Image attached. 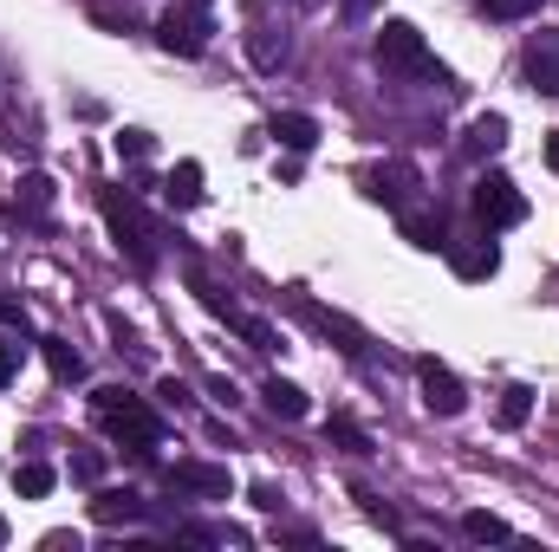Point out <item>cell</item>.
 I'll list each match as a JSON object with an SVG mask.
<instances>
[{
	"mask_svg": "<svg viewBox=\"0 0 559 552\" xmlns=\"http://www.w3.org/2000/svg\"><path fill=\"white\" fill-rule=\"evenodd\" d=\"M501 429H521V422H527V416H534V391H527V384H508V391H501Z\"/></svg>",
	"mask_w": 559,
	"mask_h": 552,
	"instance_id": "obj_20",
	"label": "cell"
},
{
	"mask_svg": "<svg viewBox=\"0 0 559 552\" xmlns=\"http://www.w3.org/2000/svg\"><path fill=\"white\" fill-rule=\"evenodd\" d=\"M508 143V118L501 111H481L475 124H468V156H495Z\"/></svg>",
	"mask_w": 559,
	"mask_h": 552,
	"instance_id": "obj_18",
	"label": "cell"
},
{
	"mask_svg": "<svg viewBox=\"0 0 559 552\" xmlns=\"http://www.w3.org/2000/svg\"><path fill=\"white\" fill-rule=\"evenodd\" d=\"M280 501H286V494H280L274 481H261V488H254V507H261V514H280Z\"/></svg>",
	"mask_w": 559,
	"mask_h": 552,
	"instance_id": "obj_28",
	"label": "cell"
},
{
	"mask_svg": "<svg viewBox=\"0 0 559 552\" xmlns=\"http://www.w3.org/2000/svg\"><path fill=\"white\" fill-rule=\"evenodd\" d=\"M449 267H455V279H495L501 248L495 241H449Z\"/></svg>",
	"mask_w": 559,
	"mask_h": 552,
	"instance_id": "obj_8",
	"label": "cell"
},
{
	"mask_svg": "<svg viewBox=\"0 0 559 552\" xmlns=\"http://www.w3.org/2000/svg\"><path fill=\"white\" fill-rule=\"evenodd\" d=\"M417 384H423V410H429V416H462V410H468V391H462V377H455L449 364L423 358Z\"/></svg>",
	"mask_w": 559,
	"mask_h": 552,
	"instance_id": "obj_6",
	"label": "cell"
},
{
	"mask_svg": "<svg viewBox=\"0 0 559 552\" xmlns=\"http://www.w3.org/2000/svg\"><path fill=\"white\" fill-rule=\"evenodd\" d=\"M0 547H7V520H0Z\"/></svg>",
	"mask_w": 559,
	"mask_h": 552,
	"instance_id": "obj_32",
	"label": "cell"
},
{
	"mask_svg": "<svg viewBox=\"0 0 559 552\" xmlns=\"http://www.w3.org/2000/svg\"><path fill=\"white\" fill-rule=\"evenodd\" d=\"M462 533H468V540H508V520H501V514H468Z\"/></svg>",
	"mask_w": 559,
	"mask_h": 552,
	"instance_id": "obj_24",
	"label": "cell"
},
{
	"mask_svg": "<svg viewBox=\"0 0 559 552\" xmlns=\"http://www.w3.org/2000/svg\"><path fill=\"white\" fill-rule=\"evenodd\" d=\"M365 182H371V202L404 208V202H411V189H417V169H411V163H384V169H371Z\"/></svg>",
	"mask_w": 559,
	"mask_h": 552,
	"instance_id": "obj_10",
	"label": "cell"
},
{
	"mask_svg": "<svg viewBox=\"0 0 559 552\" xmlns=\"http://www.w3.org/2000/svg\"><path fill=\"white\" fill-rule=\"evenodd\" d=\"M156 46L176 52V59H202V52H209V20H202L195 7H169V13L156 20Z\"/></svg>",
	"mask_w": 559,
	"mask_h": 552,
	"instance_id": "obj_5",
	"label": "cell"
},
{
	"mask_svg": "<svg viewBox=\"0 0 559 552\" xmlns=\"http://www.w3.org/2000/svg\"><path fill=\"white\" fill-rule=\"evenodd\" d=\"M404 241H411V248H449L442 215H436V208H404Z\"/></svg>",
	"mask_w": 559,
	"mask_h": 552,
	"instance_id": "obj_16",
	"label": "cell"
},
{
	"mask_svg": "<svg viewBox=\"0 0 559 552\" xmlns=\"http://www.w3.org/2000/svg\"><path fill=\"white\" fill-rule=\"evenodd\" d=\"M286 305H293V312H299V319H306V325H312L319 338H338V351H345V358H365V332H358L352 319H338V312L312 305L306 292H286Z\"/></svg>",
	"mask_w": 559,
	"mask_h": 552,
	"instance_id": "obj_7",
	"label": "cell"
},
{
	"mask_svg": "<svg viewBox=\"0 0 559 552\" xmlns=\"http://www.w3.org/2000/svg\"><path fill=\"white\" fill-rule=\"evenodd\" d=\"M13 364H20V345H0V384L13 377Z\"/></svg>",
	"mask_w": 559,
	"mask_h": 552,
	"instance_id": "obj_30",
	"label": "cell"
},
{
	"mask_svg": "<svg viewBox=\"0 0 559 552\" xmlns=\"http://www.w3.org/2000/svg\"><path fill=\"white\" fill-rule=\"evenodd\" d=\"M98 208H105L111 241L131 254V267H138V274H150V267H156V228L143 221L138 195H131V189H105V195H98Z\"/></svg>",
	"mask_w": 559,
	"mask_h": 552,
	"instance_id": "obj_3",
	"label": "cell"
},
{
	"mask_svg": "<svg viewBox=\"0 0 559 552\" xmlns=\"http://www.w3.org/2000/svg\"><path fill=\"white\" fill-rule=\"evenodd\" d=\"M527 79H534V92L559 98V33H534L527 39Z\"/></svg>",
	"mask_w": 559,
	"mask_h": 552,
	"instance_id": "obj_9",
	"label": "cell"
},
{
	"mask_svg": "<svg viewBox=\"0 0 559 552\" xmlns=\"http://www.w3.org/2000/svg\"><path fill=\"white\" fill-rule=\"evenodd\" d=\"M547 163H554V169H559V131H554V137H547Z\"/></svg>",
	"mask_w": 559,
	"mask_h": 552,
	"instance_id": "obj_31",
	"label": "cell"
},
{
	"mask_svg": "<svg viewBox=\"0 0 559 552\" xmlns=\"http://www.w3.org/2000/svg\"><path fill=\"white\" fill-rule=\"evenodd\" d=\"M52 481H59V475H52V468H46V461H26V468H20V475H13V488H20V494H26V501H46V494H52Z\"/></svg>",
	"mask_w": 559,
	"mask_h": 552,
	"instance_id": "obj_21",
	"label": "cell"
},
{
	"mask_svg": "<svg viewBox=\"0 0 559 552\" xmlns=\"http://www.w3.org/2000/svg\"><path fill=\"white\" fill-rule=\"evenodd\" d=\"M468 202H475V221H481L488 235H495V228H514V221H527V195H521V189H514L501 169H488V176L475 182V195H468Z\"/></svg>",
	"mask_w": 559,
	"mask_h": 552,
	"instance_id": "obj_4",
	"label": "cell"
},
{
	"mask_svg": "<svg viewBox=\"0 0 559 552\" xmlns=\"http://www.w3.org/2000/svg\"><path fill=\"white\" fill-rule=\"evenodd\" d=\"M261 404H267L280 422H299V416L312 410V404H306V391H299V384H286V377H267V384H261Z\"/></svg>",
	"mask_w": 559,
	"mask_h": 552,
	"instance_id": "obj_14",
	"label": "cell"
},
{
	"mask_svg": "<svg viewBox=\"0 0 559 552\" xmlns=\"http://www.w3.org/2000/svg\"><path fill=\"white\" fill-rule=\"evenodd\" d=\"M72 481H79V488H98V481H105V455H98V448H79V455H72Z\"/></svg>",
	"mask_w": 559,
	"mask_h": 552,
	"instance_id": "obj_23",
	"label": "cell"
},
{
	"mask_svg": "<svg viewBox=\"0 0 559 552\" xmlns=\"http://www.w3.org/2000/svg\"><path fill=\"white\" fill-rule=\"evenodd\" d=\"M92 416L131 448V455H150L156 442H163V416L150 410L143 397H131L124 384H105V391H92Z\"/></svg>",
	"mask_w": 559,
	"mask_h": 552,
	"instance_id": "obj_2",
	"label": "cell"
},
{
	"mask_svg": "<svg viewBox=\"0 0 559 552\" xmlns=\"http://www.w3.org/2000/svg\"><path fill=\"white\" fill-rule=\"evenodd\" d=\"M163 202L169 208H202V163H176L169 182H163Z\"/></svg>",
	"mask_w": 559,
	"mask_h": 552,
	"instance_id": "obj_12",
	"label": "cell"
},
{
	"mask_svg": "<svg viewBox=\"0 0 559 552\" xmlns=\"http://www.w3.org/2000/svg\"><path fill=\"white\" fill-rule=\"evenodd\" d=\"M488 20H527V13H540V0H475Z\"/></svg>",
	"mask_w": 559,
	"mask_h": 552,
	"instance_id": "obj_25",
	"label": "cell"
},
{
	"mask_svg": "<svg viewBox=\"0 0 559 552\" xmlns=\"http://www.w3.org/2000/svg\"><path fill=\"white\" fill-rule=\"evenodd\" d=\"M20 195H26V208H46V202H52V182H46V176H26Z\"/></svg>",
	"mask_w": 559,
	"mask_h": 552,
	"instance_id": "obj_27",
	"label": "cell"
},
{
	"mask_svg": "<svg viewBox=\"0 0 559 552\" xmlns=\"http://www.w3.org/2000/svg\"><path fill=\"white\" fill-rule=\"evenodd\" d=\"M248 59H254L261 72H274L280 59H286V33H274V26L254 20V26H248Z\"/></svg>",
	"mask_w": 559,
	"mask_h": 552,
	"instance_id": "obj_17",
	"label": "cell"
},
{
	"mask_svg": "<svg viewBox=\"0 0 559 552\" xmlns=\"http://www.w3.org/2000/svg\"><path fill=\"white\" fill-rule=\"evenodd\" d=\"M39 345H46V364H52L59 384H79V377H85V358H79L72 345H59V338H39Z\"/></svg>",
	"mask_w": 559,
	"mask_h": 552,
	"instance_id": "obj_19",
	"label": "cell"
},
{
	"mask_svg": "<svg viewBox=\"0 0 559 552\" xmlns=\"http://www.w3.org/2000/svg\"><path fill=\"white\" fill-rule=\"evenodd\" d=\"M338 13L358 26V20H371V13H378V0H338Z\"/></svg>",
	"mask_w": 559,
	"mask_h": 552,
	"instance_id": "obj_29",
	"label": "cell"
},
{
	"mask_svg": "<svg viewBox=\"0 0 559 552\" xmlns=\"http://www.w3.org/2000/svg\"><path fill=\"white\" fill-rule=\"evenodd\" d=\"M169 481H176V488H189V494H215V501L235 488L222 461H176V468H169Z\"/></svg>",
	"mask_w": 559,
	"mask_h": 552,
	"instance_id": "obj_11",
	"label": "cell"
},
{
	"mask_svg": "<svg viewBox=\"0 0 559 552\" xmlns=\"http://www.w3.org/2000/svg\"><path fill=\"white\" fill-rule=\"evenodd\" d=\"M267 131H274L280 143H286V149H293V156H306V149H312V143H319V124H312V118H306V111H280L274 124H267Z\"/></svg>",
	"mask_w": 559,
	"mask_h": 552,
	"instance_id": "obj_15",
	"label": "cell"
},
{
	"mask_svg": "<svg viewBox=\"0 0 559 552\" xmlns=\"http://www.w3.org/2000/svg\"><path fill=\"white\" fill-rule=\"evenodd\" d=\"M325 435H332L338 448H352V455H371V435H365L352 416H332V422H325Z\"/></svg>",
	"mask_w": 559,
	"mask_h": 552,
	"instance_id": "obj_22",
	"label": "cell"
},
{
	"mask_svg": "<svg viewBox=\"0 0 559 552\" xmlns=\"http://www.w3.org/2000/svg\"><path fill=\"white\" fill-rule=\"evenodd\" d=\"M371 59H378V72H384V79H397V85H442V79H449V72L436 65V52L423 46V33L411 26V20H391V26L378 33Z\"/></svg>",
	"mask_w": 559,
	"mask_h": 552,
	"instance_id": "obj_1",
	"label": "cell"
},
{
	"mask_svg": "<svg viewBox=\"0 0 559 552\" xmlns=\"http://www.w3.org/2000/svg\"><path fill=\"white\" fill-rule=\"evenodd\" d=\"M92 520H105V527H118V520H143V494H131V488H105V494L92 501Z\"/></svg>",
	"mask_w": 559,
	"mask_h": 552,
	"instance_id": "obj_13",
	"label": "cell"
},
{
	"mask_svg": "<svg viewBox=\"0 0 559 552\" xmlns=\"http://www.w3.org/2000/svg\"><path fill=\"white\" fill-rule=\"evenodd\" d=\"M118 156L124 163H143L150 156V131H118Z\"/></svg>",
	"mask_w": 559,
	"mask_h": 552,
	"instance_id": "obj_26",
	"label": "cell"
}]
</instances>
